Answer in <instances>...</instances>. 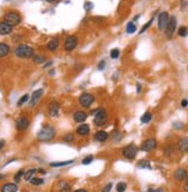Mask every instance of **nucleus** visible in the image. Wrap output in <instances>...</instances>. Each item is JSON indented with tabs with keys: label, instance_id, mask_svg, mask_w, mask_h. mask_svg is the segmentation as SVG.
Segmentation results:
<instances>
[{
	"label": "nucleus",
	"instance_id": "39",
	"mask_svg": "<svg viewBox=\"0 0 188 192\" xmlns=\"http://www.w3.org/2000/svg\"><path fill=\"white\" fill-rule=\"evenodd\" d=\"M105 64H106V63H105V60H102V61L98 64V66H97L98 70H99V71H103L104 67H105Z\"/></svg>",
	"mask_w": 188,
	"mask_h": 192
},
{
	"label": "nucleus",
	"instance_id": "40",
	"mask_svg": "<svg viewBox=\"0 0 188 192\" xmlns=\"http://www.w3.org/2000/svg\"><path fill=\"white\" fill-rule=\"evenodd\" d=\"M111 189H112V183H109L107 185H106L105 187H104L103 191H102V192H110V191H111Z\"/></svg>",
	"mask_w": 188,
	"mask_h": 192
},
{
	"label": "nucleus",
	"instance_id": "23",
	"mask_svg": "<svg viewBox=\"0 0 188 192\" xmlns=\"http://www.w3.org/2000/svg\"><path fill=\"white\" fill-rule=\"evenodd\" d=\"M179 148L181 149V152H188V138L179 140Z\"/></svg>",
	"mask_w": 188,
	"mask_h": 192
},
{
	"label": "nucleus",
	"instance_id": "19",
	"mask_svg": "<svg viewBox=\"0 0 188 192\" xmlns=\"http://www.w3.org/2000/svg\"><path fill=\"white\" fill-rule=\"evenodd\" d=\"M107 138H109V134L105 131H98L95 134V140H97L99 142H104L105 140H107Z\"/></svg>",
	"mask_w": 188,
	"mask_h": 192
},
{
	"label": "nucleus",
	"instance_id": "16",
	"mask_svg": "<svg viewBox=\"0 0 188 192\" xmlns=\"http://www.w3.org/2000/svg\"><path fill=\"white\" fill-rule=\"evenodd\" d=\"M49 113L51 117H57L59 113V104L57 102H51L49 106Z\"/></svg>",
	"mask_w": 188,
	"mask_h": 192
},
{
	"label": "nucleus",
	"instance_id": "46",
	"mask_svg": "<svg viewBox=\"0 0 188 192\" xmlns=\"http://www.w3.org/2000/svg\"><path fill=\"white\" fill-rule=\"evenodd\" d=\"M74 192H88V191L84 190V189H78V190H76V191H74Z\"/></svg>",
	"mask_w": 188,
	"mask_h": 192
},
{
	"label": "nucleus",
	"instance_id": "42",
	"mask_svg": "<svg viewBox=\"0 0 188 192\" xmlns=\"http://www.w3.org/2000/svg\"><path fill=\"white\" fill-rule=\"evenodd\" d=\"M188 106V101L187 99H182L181 101V106L182 108H186Z\"/></svg>",
	"mask_w": 188,
	"mask_h": 192
},
{
	"label": "nucleus",
	"instance_id": "32",
	"mask_svg": "<svg viewBox=\"0 0 188 192\" xmlns=\"http://www.w3.org/2000/svg\"><path fill=\"white\" fill-rule=\"evenodd\" d=\"M22 176H24V170H19V171L16 172V175L14 176V179H15V182L16 183H19L20 181H21V178H22Z\"/></svg>",
	"mask_w": 188,
	"mask_h": 192
},
{
	"label": "nucleus",
	"instance_id": "34",
	"mask_svg": "<svg viewBox=\"0 0 188 192\" xmlns=\"http://www.w3.org/2000/svg\"><path fill=\"white\" fill-rule=\"evenodd\" d=\"M92 161H94V156L92 155H88V156H85L84 159L82 160V164H84V166L90 164Z\"/></svg>",
	"mask_w": 188,
	"mask_h": 192
},
{
	"label": "nucleus",
	"instance_id": "2",
	"mask_svg": "<svg viewBox=\"0 0 188 192\" xmlns=\"http://www.w3.org/2000/svg\"><path fill=\"white\" fill-rule=\"evenodd\" d=\"M14 53L19 58H31V57H33V49L29 45H26V44H20L15 47Z\"/></svg>",
	"mask_w": 188,
	"mask_h": 192
},
{
	"label": "nucleus",
	"instance_id": "30",
	"mask_svg": "<svg viewBox=\"0 0 188 192\" xmlns=\"http://www.w3.org/2000/svg\"><path fill=\"white\" fill-rule=\"evenodd\" d=\"M127 189V184L123 183V182H120L117 184V192H125Z\"/></svg>",
	"mask_w": 188,
	"mask_h": 192
},
{
	"label": "nucleus",
	"instance_id": "4",
	"mask_svg": "<svg viewBox=\"0 0 188 192\" xmlns=\"http://www.w3.org/2000/svg\"><path fill=\"white\" fill-rule=\"evenodd\" d=\"M5 21L12 27L18 26L21 22V16L18 12H7L6 15H5Z\"/></svg>",
	"mask_w": 188,
	"mask_h": 192
},
{
	"label": "nucleus",
	"instance_id": "36",
	"mask_svg": "<svg viewBox=\"0 0 188 192\" xmlns=\"http://www.w3.org/2000/svg\"><path fill=\"white\" fill-rule=\"evenodd\" d=\"M119 54H120V51L118 50V49H113L112 51H111V58L112 59H117L118 57H119Z\"/></svg>",
	"mask_w": 188,
	"mask_h": 192
},
{
	"label": "nucleus",
	"instance_id": "44",
	"mask_svg": "<svg viewBox=\"0 0 188 192\" xmlns=\"http://www.w3.org/2000/svg\"><path fill=\"white\" fill-rule=\"evenodd\" d=\"M4 146H5V141H4V140H0V149H2Z\"/></svg>",
	"mask_w": 188,
	"mask_h": 192
},
{
	"label": "nucleus",
	"instance_id": "9",
	"mask_svg": "<svg viewBox=\"0 0 188 192\" xmlns=\"http://www.w3.org/2000/svg\"><path fill=\"white\" fill-rule=\"evenodd\" d=\"M78 45V38L75 36H68L65 41V44H64V49L66 51H73Z\"/></svg>",
	"mask_w": 188,
	"mask_h": 192
},
{
	"label": "nucleus",
	"instance_id": "37",
	"mask_svg": "<svg viewBox=\"0 0 188 192\" xmlns=\"http://www.w3.org/2000/svg\"><path fill=\"white\" fill-rule=\"evenodd\" d=\"M152 21H154V19H151V20H150L149 22H147V23H145V24H144V26L142 27V29H141V31H140V34H143V33H144V31H145V30H147V29H148V28H149V27L151 26Z\"/></svg>",
	"mask_w": 188,
	"mask_h": 192
},
{
	"label": "nucleus",
	"instance_id": "1",
	"mask_svg": "<svg viewBox=\"0 0 188 192\" xmlns=\"http://www.w3.org/2000/svg\"><path fill=\"white\" fill-rule=\"evenodd\" d=\"M56 135L54 129L50 125H44L37 133V138L40 141H51Z\"/></svg>",
	"mask_w": 188,
	"mask_h": 192
},
{
	"label": "nucleus",
	"instance_id": "28",
	"mask_svg": "<svg viewBox=\"0 0 188 192\" xmlns=\"http://www.w3.org/2000/svg\"><path fill=\"white\" fill-rule=\"evenodd\" d=\"M37 171L36 169H30V170H28L27 172H24V179L26 181H30V179L33 178V174Z\"/></svg>",
	"mask_w": 188,
	"mask_h": 192
},
{
	"label": "nucleus",
	"instance_id": "21",
	"mask_svg": "<svg viewBox=\"0 0 188 192\" xmlns=\"http://www.w3.org/2000/svg\"><path fill=\"white\" fill-rule=\"evenodd\" d=\"M58 47H59V41L57 40V38H53V40H51L50 42H49V43H47V45H46V47H47L50 51H56Z\"/></svg>",
	"mask_w": 188,
	"mask_h": 192
},
{
	"label": "nucleus",
	"instance_id": "47",
	"mask_svg": "<svg viewBox=\"0 0 188 192\" xmlns=\"http://www.w3.org/2000/svg\"><path fill=\"white\" fill-rule=\"evenodd\" d=\"M185 189L188 191V177L186 178V184H185Z\"/></svg>",
	"mask_w": 188,
	"mask_h": 192
},
{
	"label": "nucleus",
	"instance_id": "6",
	"mask_svg": "<svg viewBox=\"0 0 188 192\" xmlns=\"http://www.w3.org/2000/svg\"><path fill=\"white\" fill-rule=\"evenodd\" d=\"M94 101H95V97H94V95L90 93L81 94V95H80V99H78L80 104L82 106H84V108H89V106L94 103Z\"/></svg>",
	"mask_w": 188,
	"mask_h": 192
},
{
	"label": "nucleus",
	"instance_id": "24",
	"mask_svg": "<svg viewBox=\"0 0 188 192\" xmlns=\"http://www.w3.org/2000/svg\"><path fill=\"white\" fill-rule=\"evenodd\" d=\"M74 162V160H68V161H64V162H53V163H50L51 167H65L68 166V164H72Z\"/></svg>",
	"mask_w": 188,
	"mask_h": 192
},
{
	"label": "nucleus",
	"instance_id": "7",
	"mask_svg": "<svg viewBox=\"0 0 188 192\" xmlns=\"http://www.w3.org/2000/svg\"><path fill=\"white\" fill-rule=\"evenodd\" d=\"M175 28H177V18L171 16L169 20V23H167V26L165 28V35L167 37H172L175 31Z\"/></svg>",
	"mask_w": 188,
	"mask_h": 192
},
{
	"label": "nucleus",
	"instance_id": "43",
	"mask_svg": "<svg viewBox=\"0 0 188 192\" xmlns=\"http://www.w3.org/2000/svg\"><path fill=\"white\" fill-rule=\"evenodd\" d=\"M187 7V1H181V8H186Z\"/></svg>",
	"mask_w": 188,
	"mask_h": 192
},
{
	"label": "nucleus",
	"instance_id": "11",
	"mask_svg": "<svg viewBox=\"0 0 188 192\" xmlns=\"http://www.w3.org/2000/svg\"><path fill=\"white\" fill-rule=\"evenodd\" d=\"M29 124H30V122H29V119H28L27 117H20V118H18L16 122H15L16 129H18L19 131H24V130H27V129L29 127Z\"/></svg>",
	"mask_w": 188,
	"mask_h": 192
},
{
	"label": "nucleus",
	"instance_id": "8",
	"mask_svg": "<svg viewBox=\"0 0 188 192\" xmlns=\"http://www.w3.org/2000/svg\"><path fill=\"white\" fill-rule=\"evenodd\" d=\"M170 20V16L167 12H163L158 16V29L159 30H165V28L167 26Z\"/></svg>",
	"mask_w": 188,
	"mask_h": 192
},
{
	"label": "nucleus",
	"instance_id": "10",
	"mask_svg": "<svg viewBox=\"0 0 188 192\" xmlns=\"http://www.w3.org/2000/svg\"><path fill=\"white\" fill-rule=\"evenodd\" d=\"M156 146H157V141H156V139H148L142 142L141 149H142L143 152H150V151L155 149Z\"/></svg>",
	"mask_w": 188,
	"mask_h": 192
},
{
	"label": "nucleus",
	"instance_id": "17",
	"mask_svg": "<svg viewBox=\"0 0 188 192\" xmlns=\"http://www.w3.org/2000/svg\"><path fill=\"white\" fill-rule=\"evenodd\" d=\"M18 191V186L14 183H6L5 185L1 187V192H16Z\"/></svg>",
	"mask_w": 188,
	"mask_h": 192
},
{
	"label": "nucleus",
	"instance_id": "33",
	"mask_svg": "<svg viewBox=\"0 0 188 192\" xmlns=\"http://www.w3.org/2000/svg\"><path fill=\"white\" fill-rule=\"evenodd\" d=\"M45 57L44 56H33V61L36 64H43L45 61Z\"/></svg>",
	"mask_w": 188,
	"mask_h": 192
},
{
	"label": "nucleus",
	"instance_id": "51",
	"mask_svg": "<svg viewBox=\"0 0 188 192\" xmlns=\"http://www.w3.org/2000/svg\"><path fill=\"white\" fill-rule=\"evenodd\" d=\"M149 192H155V191H154V190H152V189H150V190H149Z\"/></svg>",
	"mask_w": 188,
	"mask_h": 192
},
{
	"label": "nucleus",
	"instance_id": "50",
	"mask_svg": "<svg viewBox=\"0 0 188 192\" xmlns=\"http://www.w3.org/2000/svg\"><path fill=\"white\" fill-rule=\"evenodd\" d=\"M5 178V175H2V174H0V179Z\"/></svg>",
	"mask_w": 188,
	"mask_h": 192
},
{
	"label": "nucleus",
	"instance_id": "48",
	"mask_svg": "<svg viewBox=\"0 0 188 192\" xmlns=\"http://www.w3.org/2000/svg\"><path fill=\"white\" fill-rule=\"evenodd\" d=\"M50 65H52V61H49V63H46L45 65H44V68H46V67L50 66Z\"/></svg>",
	"mask_w": 188,
	"mask_h": 192
},
{
	"label": "nucleus",
	"instance_id": "41",
	"mask_svg": "<svg viewBox=\"0 0 188 192\" xmlns=\"http://www.w3.org/2000/svg\"><path fill=\"white\" fill-rule=\"evenodd\" d=\"M173 126H174L175 129H182V127H183V124L180 123V122H177V123L173 124Z\"/></svg>",
	"mask_w": 188,
	"mask_h": 192
},
{
	"label": "nucleus",
	"instance_id": "35",
	"mask_svg": "<svg viewBox=\"0 0 188 192\" xmlns=\"http://www.w3.org/2000/svg\"><path fill=\"white\" fill-rule=\"evenodd\" d=\"M30 183L33 184V185H40V184H43L44 183V179L42 178H31L30 179Z\"/></svg>",
	"mask_w": 188,
	"mask_h": 192
},
{
	"label": "nucleus",
	"instance_id": "27",
	"mask_svg": "<svg viewBox=\"0 0 188 192\" xmlns=\"http://www.w3.org/2000/svg\"><path fill=\"white\" fill-rule=\"evenodd\" d=\"M178 34H179V36H181V37H186L188 35V28L185 26L180 27L179 30H178Z\"/></svg>",
	"mask_w": 188,
	"mask_h": 192
},
{
	"label": "nucleus",
	"instance_id": "38",
	"mask_svg": "<svg viewBox=\"0 0 188 192\" xmlns=\"http://www.w3.org/2000/svg\"><path fill=\"white\" fill-rule=\"evenodd\" d=\"M73 139H74V135H73L72 133H68L67 135H65V137H64V140H65V141H67V142H71V141H73Z\"/></svg>",
	"mask_w": 188,
	"mask_h": 192
},
{
	"label": "nucleus",
	"instance_id": "14",
	"mask_svg": "<svg viewBox=\"0 0 188 192\" xmlns=\"http://www.w3.org/2000/svg\"><path fill=\"white\" fill-rule=\"evenodd\" d=\"M89 132H90V126L88 125V124H81V125L76 129V133H78V135H81V137L88 135Z\"/></svg>",
	"mask_w": 188,
	"mask_h": 192
},
{
	"label": "nucleus",
	"instance_id": "45",
	"mask_svg": "<svg viewBox=\"0 0 188 192\" xmlns=\"http://www.w3.org/2000/svg\"><path fill=\"white\" fill-rule=\"evenodd\" d=\"M136 87H137V88H136V92H137V93H140V92H141V85H140V83H137Z\"/></svg>",
	"mask_w": 188,
	"mask_h": 192
},
{
	"label": "nucleus",
	"instance_id": "15",
	"mask_svg": "<svg viewBox=\"0 0 188 192\" xmlns=\"http://www.w3.org/2000/svg\"><path fill=\"white\" fill-rule=\"evenodd\" d=\"M73 117H74V120L76 123H83L88 118V113L84 112V111H75Z\"/></svg>",
	"mask_w": 188,
	"mask_h": 192
},
{
	"label": "nucleus",
	"instance_id": "29",
	"mask_svg": "<svg viewBox=\"0 0 188 192\" xmlns=\"http://www.w3.org/2000/svg\"><path fill=\"white\" fill-rule=\"evenodd\" d=\"M137 166L140 167V168H147V169H151V166H150L149 161H147V160H141L140 162H139V164Z\"/></svg>",
	"mask_w": 188,
	"mask_h": 192
},
{
	"label": "nucleus",
	"instance_id": "31",
	"mask_svg": "<svg viewBox=\"0 0 188 192\" xmlns=\"http://www.w3.org/2000/svg\"><path fill=\"white\" fill-rule=\"evenodd\" d=\"M28 99H29V95L28 94H26V95H23L21 99L18 101V106H23L26 102H28Z\"/></svg>",
	"mask_w": 188,
	"mask_h": 192
},
{
	"label": "nucleus",
	"instance_id": "3",
	"mask_svg": "<svg viewBox=\"0 0 188 192\" xmlns=\"http://www.w3.org/2000/svg\"><path fill=\"white\" fill-rule=\"evenodd\" d=\"M107 122V115L104 109H98V111L95 113V118H94V124L96 126H103Z\"/></svg>",
	"mask_w": 188,
	"mask_h": 192
},
{
	"label": "nucleus",
	"instance_id": "12",
	"mask_svg": "<svg viewBox=\"0 0 188 192\" xmlns=\"http://www.w3.org/2000/svg\"><path fill=\"white\" fill-rule=\"evenodd\" d=\"M43 95V89H38V90H35L33 93V95L30 96V103L29 106H35L37 103L39 102V99Z\"/></svg>",
	"mask_w": 188,
	"mask_h": 192
},
{
	"label": "nucleus",
	"instance_id": "5",
	"mask_svg": "<svg viewBox=\"0 0 188 192\" xmlns=\"http://www.w3.org/2000/svg\"><path fill=\"white\" fill-rule=\"evenodd\" d=\"M136 154H137V147L134 144H130V145L126 146L123 149V155L128 160L135 159Z\"/></svg>",
	"mask_w": 188,
	"mask_h": 192
},
{
	"label": "nucleus",
	"instance_id": "13",
	"mask_svg": "<svg viewBox=\"0 0 188 192\" xmlns=\"http://www.w3.org/2000/svg\"><path fill=\"white\" fill-rule=\"evenodd\" d=\"M13 30V27L8 24L6 21L0 22V35H9Z\"/></svg>",
	"mask_w": 188,
	"mask_h": 192
},
{
	"label": "nucleus",
	"instance_id": "26",
	"mask_svg": "<svg viewBox=\"0 0 188 192\" xmlns=\"http://www.w3.org/2000/svg\"><path fill=\"white\" fill-rule=\"evenodd\" d=\"M126 31L128 34H134L136 31V26L133 23V22H129L128 24H127V28H126Z\"/></svg>",
	"mask_w": 188,
	"mask_h": 192
},
{
	"label": "nucleus",
	"instance_id": "22",
	"mask_svg": "<svg viewBox=\"0 0 188 192\" xmlns=\"http://www.w3.org/2000/svg\"><path fill=\"white\" fill-rule=\"evenodd\" d=\"M58 189L60 192H69V184L65 181H60L58 183Z\"/></svg>",
	"mask_w": 188,
	"mask_h": 192
},
{
	"label": "nucleus",
	"instance_id": "52",
	"mask_svg": "<svg viewBox=\"0 0 188 192\" xmlns=\"http://www.w3.org/2000/svg\"><path fill=\"white\" fill-rule=\"evenodd\" d=\"M46 1H53V0H46Z\"/></svg>",
	"mask_w": 188,
	"mask_h": 192
},
{
	"label": "nucleus",
	"instance_id": "18",
	"mask_svg": "<svg viewBox=\"0 0 188 192\" xmlns=\"http://www.w3.org/2000/svg\"><path fill=\"white\" fill-rule=\"evenodd\" d=\"M174 178L177 181H183L187 178V171L185 169H178L174 172Z\"/></svg>",
	"mask_w": 188,
	"mask_h": 192
},
{
	"label": "nucleus",
	"instance_id": "25",
	"mask_svg": "<svg viewBox=\"0 0 188 192\" xmlns=\"http://www.w3.org/2000/svg\"><path fill=\"white\" fill-rule=\"evenodd\" d=\"M151 118H152V115L150 112H145L142 117H141V122H142L143 124H148L150 120H151Z\"/></svg>",
	"mask_w": 188,
	"mask_h": 192
},
{
	"label": "nucleus",
	"instance_id": "20",
	"mask_svg": "<svg viewBox=\"0 0 188 192\" xmlns=\"http://www.w3.org/2000/svg\"><path fill=\"white\" fill-rule=\"evenodd\" d=\"M9 45H7L6 43H0V58L6 57L7 54L9 53Z\"/></svg>",
	"mask_w": 188,
	"mask_h": 192
},
{
	"label": "nucleus",
	"instance_id": "49",
	"mask_svg": "<svg viewBox=\"0 0 188 192\" xmlns=\"http://www.w3.org/2000/svg\"><path fill=\"white\" fill-rule=\"evenodd\" d=\"M38 171L40 172V174H45V170H44V169H38Z\"/></svg>",
	"mask_w": 188,
	"mask_h": 192
}]
</instances>
